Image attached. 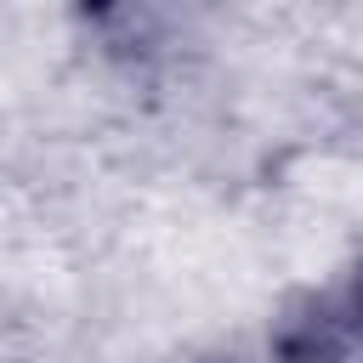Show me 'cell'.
<instances>
[{
	"label": "cell",
	"instance_id": "cell-1",
	"mask_svg": "<svg viewBox=\"0 0 363 363\" xmlns=\"http://www.w3.org/2000/svg\"><path fill=\"white\" fill-rule=\"evenodd\" d=\"M346 323H352V346H363V267H357L352 295H346Z\"/></svg>",
	"mask_w": 363,
	"mask_h": 363
}]
</instances>
